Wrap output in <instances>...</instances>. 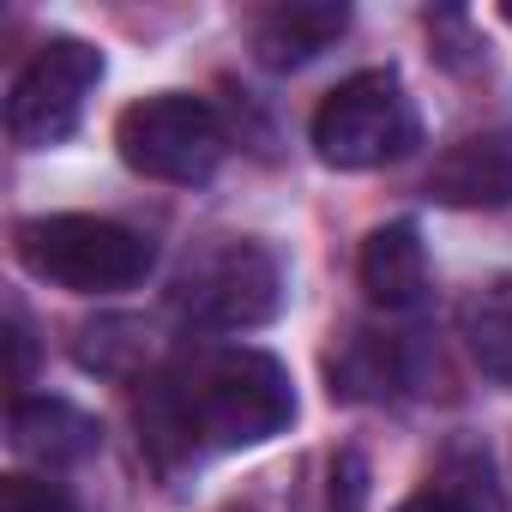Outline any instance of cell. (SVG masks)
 Listing matches in <instances>:
<instances>
[{
  "label": "cell",
  "instance_id": "6da1fadb",
  "mask_svg": "<svg viewBox=\"0 0 512 512\" xmlns=\"http://www.w3.org/2000/svg\"><path fill=\"white\" fill-rule=\"evenodd\" d=\"M290 422H296L290 368L247 344L205 350L199 362L145 380V398H139V440L157 470H175L193 452L266 446Z\"/></svg>",
  "mask_w": 512,
  "mask_h": 512
},
{
  "label": "cell",
  "instance_id": "7a4b0ae2",
  "mask_svg": "<svg viewBox=\"0 0 512 512\" xmlns=\"http://www.w3.org/2000/svg\"><path fill=\"white\" fill-rule=\"evenodd\" d=\"M13 253L19 266L55 290H73V296H115V290H133L145 284L157 247L115 223V217H91V211H55V217H25L13 229Z\"/></svg>",
  "mask_w": 512,
  "mask_h": 512
},
{
  "label": "cell",
  "instance_id": "3957f363",
  "mask_svg": "<svg viewBox=\"0 0 512 512\" xmlns=\"http://www.w3.org/2000/svg\"><path fill=\"white\" fill-rule=\"evenodd\" d=\"M169 302L193 332H260L284 314V266L266 241L217 235L187 253Z\"/></svg>",
  "mask_w": 512,
  "mask_h": 512
},
{
  "label": "cell",
  "instance_id": "277c9868",
  "mask_svg": "<svg viewBox=\"0 0 512 512\" xmlns=\"http://www.w3.org/2000/svg\"><path fill=\"white\" fill-rule=\"evenodd\" d=\"M308 139L326 169L362 175V169H386V163L410 157L422 139V121H416L404 79L392 67H368V73H350L338 91H326Z\"/></svg>",
  "mask_w": 512,
  "mask_h": 512
},
{
  "label": "cell",
  "instance_id": "5b68a950",
  "mask_svg": "<svg viewBox=\"0 0 512 512\" xmlns=\"http://www.w3.org/2000/svg\"><path fill=\"white\" fill-rule=\"evenodd\" d=\"M115 151L133 175L145 181H169V187H199L217 175L229 139H223V121L205 97H187V91H157V97H139L121 109L115 121Z\"/></svg>",
  "mask_w": 512,
  "mask_h": 512
},
{
  "label": "cell",
  "instance_id": "8992f818",
  "mask_svg": "<svg viewBox=\"0 0 512 512\" xmlns=\"http://www.w3.org/2000/svg\"><path fill=\"white\" fill-rule=\"evenodd\" d=\"M103 79V49H91L85 37H49L13 79L7 91V133L19 151H49L61 145L79 115H85V97L97 91Z\"/></svg>",
  "mask_w": 512,
  "mask_h": 512
},
{
  "label": "cell",
  "instance_id": "52a82bcc",
  "mask_svg": "<svg viewBox=\"0 0 512 512\" xmlns=\"http://www.w3.org/2000/svg\"><path fill=\"white\" fill-rule=\"evenodd\" d=\"M428 199L452 205V211H500V205H512V133L488 127V133L452 139L428 169Z\"/></svg>",
  "mask_w": 512,
  "mask_h": 512
},
{
  "label": "cell",
  "instance_id": "ba28073f",
  "mask_svg": "<svg viewBox=\"0 0 512 512\" xmlns=\"http://www.w3.org/2000/svg\"><path fill=\"white\" fill-rule=\"evenodd\" d=\"M356 278H362L368 302L386 308V314L422 308V296H428V247H422V229L416 223H380V229H368V241L356 253Z\"/></svg>",
  "mask_w": 512,
  "mask_h": 512
},
{
  "label": "cell",
  "instance_id": "9c48e42d",
  "mask_svg": "<svg viewBox=\"0 0 512 512\" xmlns=\"http://www.w3.org/2000/svg\"><path fill=\"white\" fill-rule=\"evenodd\" d=\"M350 31V7L344 0H284L253 19V55L272 73L308 67L314 55H326L338 37Z\"/></svg>",
  "mask_w": 512,
  "mask_h": 512
},
{
  "label": "cell",
  "instance_id": "30bf717a",
  "mask_svg": "<svg viewBox=\"0 0 512 512\" xmlns=\"http://www.w3.org/2000/svg\"><path fill=\"white\" fill-rule=\"evenodd\" d=\"M326 380H332V398L344 404H386L392 392L410 386V344L392 332L356 326L326 350Z\"/></svg>",
  "mask_w": 512,
  "mask_h": 512
},
{
  "label": "cell",
  "instance_id": "8fae6325",
  "mask_svg": "<svg viewBox=\"0 0 512 512\" xmlns=\"http://www.w3.org/2000/svg\"><path fill=\"white\" fill-rule=\"evenodd\" d=\"M7 428H13V452L43 464V470H67V464L91 458L103 440L97 422L85 410H73L67 398H13Z\"/></svg>",
  "mask_w": 512,
  "mask_h": 512
},
{
  "label": "cell",
  "instance_id": "7c38bea8",
  "mask_svg": "<svg viewBox=\"0 0 512 512\" xmlns=\"http://www.w3.org/2000/svg\"><path fill=\"white\" fill-rule=\"evenodd\" d=\"M458 338H464L476 374L494 380L500 392H512V278H494V284H482V290L464 296Z\"/></svg>",
  "mask_w": 512,
  "mask_h": 512
},
{
  "label": "cell",
  "instance_id": "4fadbf2b",
  "mask_svg": "<svg viewBox=\"0 0 512 512\" xmlns=\"http://www.w3.org/2000/svg\"><path fill=\"white\" fill-rule=\"evenodd\" d=\"M398 512H500L488 458H482V452H452Z\"/></svg>",
  "mask_w": 512,
  "mask_h": 512
},
{
  "label": "cell",
  "instance_id": "5bb4252c",
  "mask_svg": "<svg viewBox=\"0 0 512 512\" xmlns=\"http://www.w3.org/2000/svg\"><path fill=\"white\" fill-rule=\"evenodd\" d=\"M302 512H368V464H362V452H326Z\"/></svg>",
  "mask_w": 512,
  "mask_h": 512
},
{
  "label": "cell",
  "instance_id": "9a60e30c",
  "mask_svg": "<svg viewBox=\"0 0 512 512\" xmlns=\"http://www.w3.org/2000/svg\"><path fill=\"white\" fill-rule=\"evenodd\" d=\"M0 512H79V500L61 488V482H49V476H7L0 482Z\"/></svg>",
  "mask_w": 512,
  "mask_h": 512
},
{
  "label": "cell",
  "instance_id": "2e32d148",
  "mask_svg": "<svg viewBox=\"0 0 512 512\" xmlns=\"http://www.w3.org/2000/svg\"><path fill=\"white\" fill-rule=\"evenodd\" d=\"M7 332H13V386H31V332H25L19 308L7 314Z\"/></svg>",
  "mask_w": 512,
  "mask_h": 512
},
{
  "label": "cell",
  "instance_id": "e0dca14e",
  "mask_svg": "<svg viewBox=\"0 0 512 512\" xmlns=\"http://www.w3.org/2000/svg\"><path fill=\"white\" fill-rule=\"evenodd\" d=\"M229 512H241V506H229Z\"/></svg>",
  "mask_w": 512,
  "mask_h": 512
}]
</instances>
